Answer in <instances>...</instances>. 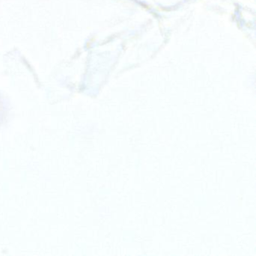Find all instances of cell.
<instances>
[{"mask_svg": "<svg viewBox=\"0 0 256 256\" xmlns=\"http://www.w3.org/2000/svg\"><path fill=\"white\" fill-rule=\"evenodd\" d=\"M6 110L5 104L0 98V124H2L4 120L6 119Z\"/></svg>", "mask_w": 256, "mask_h": 256, "instance_id": "cell-1", "label": "cell"}]
</instances>
